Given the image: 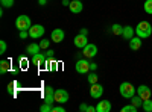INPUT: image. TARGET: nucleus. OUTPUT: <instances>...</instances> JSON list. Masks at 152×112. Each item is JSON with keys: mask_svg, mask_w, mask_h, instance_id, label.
I'll use <instances>...</instances> for the list:
<instances>
[{"mask_svg": "<svg viewBox=\"0 0 152 112\" xmlns=\"http://www.w3.org/2000/svg\"><path fill=\"white\" fill-rule=\"evenodd\" d=\"M134 33H135V29H134V27H131V26H125V27H123V33H122V36H123L125 40H128V41H129L132 36H134Z\"/></svg>", "mask_w": 152, "mask_h": 112, "instance_id": "f3484780", "label": "nucleus"}, {"mask_svg": "<svg viewBox=\"0 0 152 112\" xmlns=\"http://www.w3.org/2000/svg\"><path fill=\"white\" fill-rule=\"evenodd\" d=\"M119 91H120V95H122V97L131 98L132 95H135L137 88H134V85H132L131 82H123V83H120V86H119Z\"/></svg>", "mask_w": 152, "mask_h": 112, "instance_id": "f03ea898", "label": "nucleus"}, {"mask_svg": "<svg viewBox=\"0 0 152 112\" xmlns=\"http://www.w3.org/2000/svg\"><path fill=\"white\" fill-rule=\"evenodd\" d=\"M53 55H55V52H53V50H50V48H47V52H46V56H47V59L53 58Z\"/></svg>", "mask_w": 152, "mask_h": 112, "instance_id": "473e14b6", "label": "nucleus"}, {"mask_svg": "<svg viewBox=\"0 0 152 112\" xmlns=\"http://www.w3.org/2000/svg\"><path fill=\"white\" fill-rule=\"evenodd\" d=\"M111 111V102L108 100H100L96 105V112H110Z\"/></svg>", "mask_w": 152, "mask_h": 112, "instance_id": "2eb2a0df", "label": "nucleus"}, {"mask_svg": "<svg viewBox=\"0 0 152 112\" xmlns=\"http://www.w3.org/2000/svg\"><path fill=\"white\" fill-rule=\"evenodd\" d=\"M142 43L143 40L140 38V36H132V38L129 40V48L131 50H140V47H142Z\"/></svg>", "mask_w": 152, "mask_h": 112, "instance_id": "dca6fc26", "label": "nucleus"}, {"mask_svg": "<svg viewBox=\"0 0 152 112\" xmlns=\"http://www.w3.org/2000/svg\"><path fill=\"white\" fill-rule=\"evenodd\" d=\"M0 3H2L3 8H12L14 6V0H0Z\"/></svg>", "mask_w": 152, "mask_h": 112, "instance_id": "a878e982", "label": "nucleus"}, {"mask_svg": "<svg viewBox=\"0 0 152 112\" xmlns=\"http://www.w3.org/2000/svg\"><path fill=\"white\" fill-rule=\"evenodd\" d=\"M104 94V86L100 83H93L90 88V97L91 98H100Z\"/></svg>", "mask_w": 152, "mask_h": 112, "instance_id": "1a4fd4ad", "label": "nucleus"}, {"mask_svg": "<svg viewBox=\"0 0 152 112\" xmlns=\"http://www.w3.org/2000/svg\"><path fill=\"white\" fill-rule=\"evenodd\" d=\"M40 44H35V43H32V44H29L28 47H26V53H29L31 56H34L35 53H40Z\"/></svg>", "mask_w": 152, "mask_h": 112, "instance_id": "a211bd4d", "label": "nucleus"}, {"mask_svg": "<svg viewBox=\"0 0 152 112\" xmlns=\"http://www.w3.org/2000/svg\"><path fill=\"white\" fill-rule=\"evenodd\" d=\"M6 48H8V46H6V41H0V53H6Z\"/></svg>", "mask_w": 152, "mask_h": 112, "instance_id": "c85d7f7f", "label": "nucleus"}, {"mask_svg": "<svg viewBox=\"0 0 152 112\" xmlns=\"http://www.w3.org/2000/svg\"><path fill=\"white\" fill-rule=\"evenodd\" d=\"M62 5H64V6H69V5H70V0H62Z\"/></svg>", "mask_w": 152, "mask_h": 112, "instance_id": "4c0bfd02", "label": "nucleus"}, {"mask_svg": "<svg viewBox=\"0 0 152 112\" xmlns=\"http://www.w3.org/2000/svg\"><path fill=\"white\" fill-rule=\"evenodd\" d=\"M87 108H88V106H87L85 103H82V105L79 106V111H81V112H87Z\"/></svg>", "mask_w": 152, "mask_h": 112, "instance_id": "72a5a7b5", "label": "nucleus"}, {"mask_svg": "<svg viewBox=\"0 0 152 112\" xmlns=\"http://www.w3.org/2000/svg\"><path fill=\"white\" fill-rule=\"evenodd\" d=\"M143 111L145 112H152V100L151 98H148V100H143Z\"/></svg>", "mask_w": 152, "mask_h": 112, "instance_id": "4be33fe9", "label": "nucleus"}, {"mask_svg": "<svg viewBox=\"0 0 152 112\" xmlns=\"http://www.w3.org/2000/svg\"><path fill=\"white\" fill-rule=\"evenodd\" d=\"M75 70L79 74H87L90 71V61L88 59H78L76 61V65H75Z\"/></svg>", "mask_w": 152, "mask_h": 112, "instance_id": "20e7f679", "label": "nucleus"}, {"mask_svg": "<svg viewBox=\"0 0 152 112\" xmlns=\"http://www.w3.org/2000/svg\"><path fill=\"white\" fill-rule=\"evenodd\" d=\"M69 8H70V12H73V14H79V12H82V8H84L82 0H72Z\"/></svg>", "mask_w": 152, "mask_h": 112, "instance_id": "4468645a", "label": "nucleus"}, {"mask_svg": "<svg viewBox=\"0 0 152 112\" xmlns=\"http://www.w3.org/2000/svg\"><path fill=\"white\" fill-rule=\"evenodd\" d=\"M32 26V21L28 15H18L15 18V27L18 30H29Z\"/></svg>", "mask_w": 152, "mask_h": 112, "instance_id": "7ed1b4c3", "label": "nucleus"}, {"mask_svg": "<svg viewBox=\"0 0 152 112\" xmlns=\"http://www.w3.org/2000/svg\"><path fill=\"white\" fill-rule=\"evenodd\" d=\"M49 46H50V41H49V40H46V38H44V40H41V41H40V47H41V48H44V50H47Z\"/></svg>", "mask_w": 152, "mask_h": 112, "instance_id": "cd10ccee", "label": "nucleus"}, {"mask_svg": "<svg viewBox=\"0 0 152 112\" xmlns=\"http://www.w3.org/2000/svg\"><path fill=\"white\" fill-rule=\"evenodd\" d=\"M44 102L52 105L55 103V90L52 86H46V91H44Z\"/></svg>", "mask_w": 152, "mask_h": 112, "instance_id": "f8f14e48", "label": "nucleus"}, {"mask_svg": "<svg viewBox=\"0 0 152 112\" xmlns=\"http://www.w3.org/2000/svg\"><path fill=\"white\" fill-rule=\"evenodd\" d=\"M134 29H135V35L140 36L142 40L149 38V36L152 35V24L149 21H140Z\"/></svg>", "mask_w": 152, "mask_h": 112, "instance_id": "f257e3e1", "label": "nucleus"}, {"mask_svg": "<svg viewBox=\"0 0 152 112\" xmlns=\"http://www.w3.org/2000/svg\"><path fill=\"white\" fill-rule=\"evenodd\" d=\"M52 112H66V109L62 108V106H55V108L52 109Z\"/></svg>", "mask_w": 152, "mask_h": 112, "instance_id": "2f4dec72", "label": "nucleus"}, {"mask_svg": "<svg viewBox=\"0 0 152 112\" xmlns=\"http://www.w3.org/2000/svg\"><path fill=\"white\" fill-rule=\"evenodd\" d=\"M82 55H84L85 58H94V56L97 55V46L88 43V44L82 48Z\"/></svg>", "mask_w": 152, "mask_h": 112, "instance_id": "0eeeda50", "label": "nucleus"}, {"mask_svg": "<svg viewBox=\"0 0 152 112\" xmlns=\"http://www.w3.org/2000/svg\"><path fill=\"white\" fill-rule=\"evenodd\" d=\"M11 68V62L9 61H0V74H5Z\"/></svg>", "mask_w": 152, "mask_h": 112, "instance_id": "6ab92c4d", "label": "nucleus"}, {"mask_svg": "<svg viewBox=\"0 0 152 112\" xmlns=\"http://www.w3.org/2000/svg\"><path fill=\"white\" fill-rule=\"evenodd\" d=\"M46 29L41 26V24H34V26H31L29 29V36L32 40H37V38H41V36L44 35Z\"/></svg>", "mask_w": 152, "mask_h": 112, "instance_id": "39448f33", "label": "nucleus"}, {"mask_svg": "<svg viewBox=\"0 0 152 112\" xmlns=\"http://www.w3.org/2000/svg\"><path fill=\"white\" fill-rule=\"evenodd\" d=\"M52 109H53V106H52V105H49V103H44V105L40 108L41 112H52Z\"/></svg>", "mask_w": 152, "mask_h": 112, "instance_id": "bb28decb", "label": "nucleus"}, {"mask_svg": "<svg viewBox=\"0 0 152 112\" xmlns=\"http://www.w3.org/2000/svg\"><path fill=\"white\" fill-rule=\"evenodd\" d=\"M131 103L134 106H137V108H140V106H143V98L140 95H132L131 97Z\"/></svg>", "mask_w": 152, "mask_h": 112, "instance_id": "aec40b11", "label": "nucleus"}, {"mask_svg": "<svg viewBox=\"0 0 152 112\" xmlns=\"http://www.w3.org/2000/svg\"><path fill=\"white\" fill-rule=\"evenodd\" d=\"M18 36H20L21 40L28 38V36H29V30H20V32H18Z\"/></svg>", "mask_w": 152, "mask_h": 112, "instance_id": "c756f323", "label": "nucleus"}, {"mask_svg": "<svg viewBox=\"0 0 152 112\" xmlns=\"http://www.w3.org/2000/svg\"><path fill=\"white\" fill-rule=\"evenodd\" d=\"M137 111H138V108L134 106L132 103H131V105H126V106L122 108V112H137Z\"/></svg>", "mask_w": 152, "mask_h": 112, "instance_id": "b1692460", "label": "nucleus"}, {"mask_svg": "<svg viewBox=\"0 0 152 112\" xmlns=\"http://www.w3.org/2000/svg\"><path fill=\"white\" fill-rule=\"evenodd\" d=\"M79 33H82V35H88V30H87V29H81Z\"/></svg>", "mask_w": 152, "mask_h": 112, "instance_id": "58836bf2", "label": "nucleus"}, {"mask_svg": "<svg viewBox=\"0 0 152 112\" xmlns=\"http://www.w3.org/2000/svg\"><path fill=\"white\" fill-rule=\"evenodd\" d=\"M96 111V106H88L87 108V112H94Z\"/></svg>", "mask_w": 152, "mask_h": 112, "instance_id": "e433bc0d", "label": "nucleus"}, {"mask_svg": "<svg viewBox=\"0 0 152 112\" xmlns=\"http://www.w3.org/2000/svg\"><path fill=\"white\" fill-rule=\"evenodd\" d=\"M20 67H23V68L28 67V61L24 59V58H20Z\"/></svg>", "mask_w": 152, "mask_h": 112, "instance_id": "7c9ffc66", "label": "nucleus"}, {"mask_svg": "<svg viewBox=\"0 0 152 112\" xmlns=\"http://www.w3.org/2000/svg\"><path fill=\"white\" fill-rule=\"evenodd\" d=\"M96 68H97V65L94 64V62H90V70L91 71H96Z\"/></svg>", "mask_w": 152, "mask_h": 112, "instance_id": "f704fd0d", "label": "nucleus"}, {"mask_svg": "<svg viewBox=\"0 0 152 112\" xmlns=\"http://www.w3.org/2000/svg\"><path fill=\"white\" fill-rule=\"evenodd\" d=\"M111 33L113 35H122L123 33V26H120V24H113L111 26Z\"/></svg>", "mask_w": 152, "mask_h": 112, "instance_id": "412c9836", "label": "nucleus"}, {"mask_svg": "<svg viewBox=\"0 0 152 112\" xmlns=\"http://www.w3.org/2000/svg\"><path fill=\"white\" fill-rule=\"evenodd\" d=\"M151 94H152V91H151V88L148 85H140L137 88V95H140L143 100H148V98H151Z\"/></svg>", "mask_w": 152, "mask_h": 112, "instance_id": "9d476101", "label": "nucleus"}, {"mask_svg": "<svg viewBox=\"0 0 152 112\" xmlns=\"http://www.w3.org/2000/svg\"><path fill=\"white\" fill-rule=\"evenodd\" d=\"M32 64L37 65V67H43V65H47V64H49V59H47V56L43 55V53H35V55L32 56Z\"/></svg>", "mask_w": 152, "mask_h": 112, "instance_id": "6e6552de", "label": "nucleus"}, {"mask_svg": "<svg viewBox=\"0 0 152 112\" xmlns=\"http://www.w3.org/2000/svg\"><path fill=\"white\" fill-rule=\"evenodd\" d=\"M143 8H145V12H146V14L152 15V0H146L145 5H143Z\"/></svg>", "mask_w": 152, "mask_h": 112, "instance_id": "5701e85b", "label": "nucleus"}, {"mask_svg": "<svg viewBox=\"0 0 152 112\" xmlns=\"http://www.w3.org/2000/svg\"><path fill=\"white\" fill-rule=\"evenodd\" d=\"M69 98H70V95H69V92H67L66 90H56V91H55V102H56L58 105L67 103Z\"/></svg>", "mask_w": 152, "mask_h": 112, "instance_id": "423d86ee", "label": "nucleus"}, {"mask_svg": "<svg viewBox=\"0 0 152 112\" xmlns=\"http://www.w3.org/2000/svg\"><path fill=\"white\" fill-rule=\"evenodd\" d=\"M88 83H90V85H93V83H97V74L93 71V73H90V74H88Z\"/></svg>", "mask_w": 152, "mask_h": 112, "instance_id": "393cba45", "label": "nucleus"}, {"mask_svg": "<svg viewBox=\"0 0 152 112\" xmlns=\"http://www.w3.org/2000/svg\"><path fill=\"white\" fill-rule=\"evenodd\" d=\"M64 30L62 29H53L52 33H50V40H52L53 43H61V41H64Z\"/></svg>", "mask_w": 152, "mask_h": 112, "instance_id": "9b49d317", "label": "nucleus"}, {"mask_svg": "<svg viewBox=\"0 0 152 112\" xmlns=\"http://www.w3.org/2000/svg\"><path fill=\"white\" fill-rule=\"evenodd\" d=\"M73 44H75L76 47H78V48H84V47L88 44L87 35H82V33L76 35V36H75V40H73Z\"/></svg>", "mask_w": 152, "mask_h": 112, "instance_id": "ddd939ff", "label": "nucleus"}, {"mask_svg": "<svg viewBox=\"0 0 152 112\" xmlns=\"http://www.w3.org/2000/svg\"><path fill=\"white\" fill-rule=\"evenodd\" d=\"M38 5H41V6H46V5H47V0H38Z\"/></svg>", "mask_w": 152, "mask_h": 112, "instance_id": "c9c22d12", "label": "nucleus"}]
</instances>
